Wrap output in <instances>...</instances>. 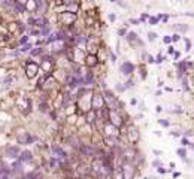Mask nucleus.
I'll return each instance as SVG.
<instances>
[{"label":"nucleus","mask_w":194,"mask_h":179,"mask_svg":"<svg viewBox=\"0 0 194 179\" xmlns=\"http://www.w3.org/2000/svg\"><path fill=\"white\" fill-rule=\"evenodd\" d=\"M166 172H167L166 169H163V167H158V173H161V175H163V173H166Z\"/></svg>","instance_id":"ea45409f"},{"label":"nucleus","mask_w":194,"mask_h":179,"mask_svg":"<svg viewBox=\"0 0 194 179\" xmlns=\"http://www.w3.org/2000/svg\"><path fill=\"white\" fill-rule=\"evenodd\" d=\"M85 63H87V66L93 67V66H94V64L97 63V57H96V55H88V57H87V61H85Z\"/></svg>","instance_id":"f8f14e48"},{"label":"nucleus","mask_w":194,"mask_h":179,"mask_svg":"<svg viewBox=\"0 0 194 179\" xmlns=\"http://www.w3.org/2000/svg\"><path fill=\"white\" fill-rule=\"evenodd\" d=\"M163 42H164V43H170V42H172V36H164V37H163Z\"/></svg>","instance_id":"c85d7f7f"},{"label":"nucleus","mask_w":194,"mask_h":179,"mask_svg":"<svg viewBox=\"0 0 194 179\" xmlns=\"http://www.w3.org/2000/svg\"><path fill=\"white\" fill-rule=\"evenodd\" d=\"M148 63H155V58H154L152 55H149V57H148Z\"/></svg>","instance_id":"58836bf2"},{"label":"nucleus","mask_w":194,"mask_h":179,"mask_svg":"<svg viewBox=\"0 0 194 179\" xmlns=\"http://www.w3.org/2000/svg\"><path fill=\"white\" fill-rule=\"evenodd\" d=\"M178 40H181V34H179V33H175V34L172 36V42H178Z\"/></svg>","instance_id":"393cba45"},{"label":"nucleus","mask_w":194,"mask_h":179,"mask_svg":"<svg viewBox=\"0 0 194 179\" xmlns=\"http://www.w3.org/2000/svg\"><path fill=\"white\" fill-rule=\"evenodd\" d=\"M148 39H149V42H154V40L157 39V33H154V32H149V33H148Z\"/></svg>","instance_id":"412c9836"},{"label":"nucleus","mask_w":194,"mask_h":179,"mask_svg":"<svg viewBox=\"0 0 194 179\" xmlns=\"http://www.w3.org/2000/svg\"><path fill=\"white\" fill-rule=\"evenodd\" d=\"M117 90H118V91H124L126 87H124V85H121V84H118V85H117Z\"/></svg>","instance_id":"c9c22d12"},{"label":"nucleus","mask_w":194,"mask_h":179,"mask_svg":"<svg viewBox=\"0 0 194 179\" xmlns=\"http://www.w3.org/2000/svg\"><path fill=\"white\" fill-rule=\"evenodd\" d=\"M127 39H129V42H133V40H137V34H136L134 32H130V33L127 34Z\"/></svg>","instance_id":"aec40b11"},{"label":"nucleus","mask_w":194,"mask_h":179,"mask_svg":"<svg viewBox=\"0 0 194 179\" xmlns=\"http://www.w3.org/2000/svg\"><path fill=\"white\" fill-rule=\"evenodd\" d=\"M158 124H160V125H163V127H169V125H170V123H169V121H166V120H158Z\"/></svg>","instance_id":"5701e85b"},{"label":"nucleus","mask_w":194,"mask_h":179,"mask_svg":"<svg viewBox=\"0 0 194 179\" xmlns=\"http://www.w3.org/2000/svg\"><path fill=\"white\" fill-rule=\"evenodd\" d=\"M182 87H184V90H185V91H190V87H188L187 78H184V79H182Z\"/></svg>","instance_id":"4be33fe9"},{"label":"nucleus","mask_w":194,"mask_h":179,"mask_svg":"<svg viewBox=\"0 0 194 179\" xmlns=\"http://www.w3.org/2000/svg\"><path fill=\"white\" fill-rule=\"evenodd\" d=\"M170 134H172V136H179V133H178V131H172Z\"/></svg>","instance_id":"a18cd8bd"},{"label":"nucleus","mask_w":194,"mask_h":179,"mask_svg":"<svg viewBox=\"0 0 194 179\" xmlns=\"http://www.w3.org/2000/svg\"><path fill=\"white\" fill-rule=\"evenodd\" d=\"M109 2H117V0H109Z\"/></svg>","instance_id":"49530a36"},{"label":"nucleus","mask_w":194,"mask_h":179,"mask_svg":"<svg viewBox=\"0 0 194 179\" xmlns=\"http://www.w3.org/2000/svg\"><path fill=\"white\" fill-rule=\"evenodd\" d=\"M58 39H63V33H54L51 37H48V39H46V42H48V43H51V42L58 40Z\"/></svg>","instance_id":"4468645a"},{"label":"nucleus","mask_w":194,"mask_h":179,"mask_svg":"<svg viewBox=\"0 0 194 179\" xmlns=\"http://www.w3.org/2000/svg\"><path fill=\"white\" fill-rule=\"evenodd\" d=\"M20 160H21L23 163H30V161L33 160V155H32V152H30V151H24V152L21 154Z\"/></svg>","instance_id":"1a4fd4ad"},{"label":"nucleus","mask_w":194,"mask_h":179,"mask_svg":"<svg viewBox=\"0 0 194 179\" xmlns=\"http://www.w3.org/2000/svg\"><path fill=\"white\" fill-rule=\"evenodd\" d=\"M176 154H178L181 158H184V160L187 158V149H185V148H179V149L176 151Z\"/></svg>","instance_id":"f3484780"},{"label":"nucleus","mask_w":194,"mask_h":179,"mask_svg":"<svg viewBox=\"0 0 194 179\" xmlns=\"http://www.w3.org/2000/svg\"><path fill=\"white\" fill-rule=\"evenodd\" d=\"M17 154H18V148H17V146H14V148H11V149L8 151V157H11V158H17V157H18Z\"/></svg>","instance_id":"dca6fc26"},{"label":"nucleus","mask_w":194,"mask_h":179,"mask_svg":"<svg viewBox=\"0 0 194 179\" xmlns=\"http://www.w3.org/2000/svg\"><path fill=\"white\" fill-rule=\"evenodd\" d=\"M23 179H39V175H36L35 172H32V173L24 175V176H23Z\"/></svg>","instance_id":"a211bd4d"},{"label":"nucleus","mask_w":194,"mask_h":179,"mask_svg":"<svg viewBox=\"0 0 194 179\" xmlns=\"http://www.w3.org/2000/svg\"><path fill=\"white\" fill-rule=\"evenodd\" d=\"M52 149H54V154H55V157H57V158H61V160H63V158H66V152H64L61 148L54 146Z\"/></svg>","instance_id":"9d476101"},{"label":"nucleus","mask_w":194,"mask_h":179,"mask_svg":"<svg viewBox=\"0 0 194 179\" xmlns=\"http://www.w3.org/2000/svg\"><path fill=\"white\" fill-rule=\"evenodd\" d=\"M167 52H169V54H175V48H173V46H169Z\"/></svg>","instance_id":"4c0bfd02"},{"label":"nucleus","mask_w":194,"mask_h":179,"mask_svg":"<svg viewBox=\"0 0 194 179\" xmlns=\"http://www.w3.org/2000/svg\"><path fill=\"white\" fill-rule=\"evenodd\" d=\"M118 34H120V36H124V34H126V29H120V30H118Z\"/></svg>","instance_id":"e433bc0d"},{"label":"nucleus","mask_w":194,"mask_h":179,"mask_svg":"<svg viewBox=\"0 0 194 179\" xmlns=\"http://www.w3.org/2000/svg\"><path fill=\"white\" fill-rule=\"evenodd\" d=\"M105 103L108 105V108L111 111H120L123 108V103L117 99V96H114L111 91H105Z\"/></svg>","instance_id":"f257e3e1"},{"label":"nucleus","mask_w":194,"mask_h":179,"mask_svg":"<svg viewBox=\"0 0 194 179\" xmlns=\"http://www.w3.org/2000/svg\"><path fill=\"white\" fill-rule=\"evenodd\" d=\"M158 21H160V18H158V17H149V20H148L149 26H157V24H158Z\"/></svg>","instance_id":"6ab92c4d"},{"label":"nucleus","mask_w":194,"mask_h":179,"mask_svg":"<svg viewBox=\"0 0 194 179\" xmlns=\"http://www.w3.org/2000/svg\"><path fill=\"white\" fill-rule=\"evenodd\" d=\"M79 151L87 157H93L96 154V148L93 145H82V146H79Z\"/></svg>","instance_id":"423d86ee"},{"label":"nucleus","mask_w":194,"mask_h":179,"mask_svg":"<svg viewBox=\"0 0 194 179\" xmlns=\"http://www.w3.org/2000/svg\"><path fill=\"white\" fill-rule=\"evenodd\" d=\"M155 111H157V112H161V111H163V108H161V106H157V108H155Z\"/></svg>","instance_id":"79ce46f5"},{"label":"nucleus","mask_w":194,"mask_h":179,"mask_svg":"<svg viewBox=\"0 0 194 179\" xmlns=\"http://www.w3.org/2000/svg\"><path fill=\"white\" fill-rule=\"evenodd\" d=\"M30 48H32V45H30V43H26V45H23V48H21V52H27Z\"/></svg>","instance_id":"a878e982"},{"label":"nucleus","mask_w":194,"mask_h":179,"mask_svg":"<svg viewBox=\"0 0 194 179\" xmlns=\"http://www.w3.org/2000/svg\"><path fill=\"white\" fill-rule=\"evenodd\" d=\"M115 20H117V17H115L114 14H109V21H111V23H115Z\"/></svg>","instance_id":"72a5a7b5"},{"label":"nucleus","mask_w":194,"mask_h":179,"mask_svg":"<svg viewBox=\"0 0 194 179\" xmlns=\"http://www.w3.org/2000/svg\"><path fill=\"white\" fill-rule=\"evenodd\" d=\"M40 52H42V49H40V48H37V49H33V51H32V55H39Z\"/></svg>","instance_id":"473e14b6"},{"label":"nucleus","mask_w":194,"mask_h":179,"mask_svg":"<svg viewBox=\"0 0 194 179\" xmlns=\"http://www.w3.org/2000/svg\"><path fill=\"white\" fill-rule=\"evenodd\" d=\"M181 57V52H175V58H179Z\"/></svg>","instance_id":"c03bdc74"},{"label":"nucleus","mask_w":194,"mask_h":179,"mask_svg":"<svg viewBox=\"0 0 194 179\" xmlns=\"http://www.w3.org/2000/svg\"><path fill=\"white\" fill-rule=\"evenodd\" d=\"M124 87H126V90H127V88H130V87H133V81H127Z\"/></svg>","instance_id":"f704fd0d"},{"label":"nucleus","mask_w":194,"mask_h":179,"mask_svg":"<svg viewBox=\"0 0 194 179\" xmlns=\"http://www.w3.org/2000/svg\"><path fill=\"white\" fill-rule=\"evenodd\" d=\"M0 179H9V172L5 166L0 167Z\"/></svg>","instance_id":"ddd939ff"},{"label":"nucleus","mask_w":194,"mask_h":179,"mask_svg":"<svg viewBox=\"0 0 194 179\" xmlns=\"http://www.w3.org/2000/svg\"><path fill=\"white\" fill-rule=\"evenodd\" d=\"M154 154H155V155H161V151H158V149H154Z\"/></svg>","instance_id":"a19ab883"},{"label":"nucleus","mask_w":194,"mask_h":179,"mask_svg":"<svg viewBox=\"0 0 194 179\" xmlns=\"http://www.w3.org/2000/svg\"><path fill=\"white\" fill-rule=\"evenodd\" d=\"M121 170H123V178H124V179H132V178H133V173H134L133 166L124 164V166L121 167Z\"/></svg>","instance_id":"39448f33"},{"label":"nucleus","mask_w":194,"mask_h":179,"mask_svg":"<svg viewBox=\"0 0 194 179\" xmlns=\"http://www.w3.org/2000/svg\"><path fill=\"white\" fill-rule=\"evenodd\" d=\"M130 23H132L133 26H139V24H140V20H134V18H132Z\"/></svg>","instance_id":"7c9ffc66"},{"label":"nucleus","mask_w":194,"mask_h":179,"mask_svg":"<svg viewBox=\"0 0 194 179\" xmlns=\"http://www.w3.org/2000/svg\"><path fill=\"white\" fill-rule=\"evenodd\" d=\"M185 45H187V46H185V51H190V49H191V40H190V39H185Z\"/></svg>","instance_id":"cd10ccee"},{"label":"nucleus","mask_w":194,"mask_h":179,"mask_svg":"<svg viewBox=\"0 0 194 179\" xmlns=\"http://www.w3.org/2000/svg\"><path fill=\"white\" fill-rule=\"evenodd\" d=\"M93 105H94V109H97V111L103 109V108H105V97H103L102 94H94V97H93Z\"/></svg>","instance_id":"f03ea898"},{"label":"nucleus","mask_w":194,"mask_h":179,"mask_svg":"<svg viewBox=\"0 0 194 179\" xmlns=\"http://www.w3.org/2000/svg\"><path fill=\"white\" fill-rule=\"evenodd\" d=\"M185 15H187V17H194V14H193V12H185Z\"/></svg>","instance_id":"37998d69"},{"label":"nucleus","mask_w":194,"mask_h":179,"mask_svg":"<svg viewBox=\"0 0 194 179\" xmlns=\"http://www.w3.org/2000/svg\"><path fill=\"white\" fill-rule=\"evenodd\" d=\"M129 137H130V142H132V143H134V142L139 140V131H137L136 127H130V128H129Z\"/></svg>","instance_id":"6e6552de"},{"label":"nucleus","mask_w":194,"mask_h":179,"mask_svg":"<svg viewBox=\"0 0 194 179\" xmlns=\"http://www.w3.org/2000/svg\"><path fill=\"white\" fill-rule=\"evenodd\" d=\"M163 61H164V57H163L161 54H158V55H157V58H155V63H157V64H160V63H163Z\"/></svg>","instance_id":"bb28decb"},{"label":"nucleus","mask_w":194,"mask_h":179,"mask_svg":"<svg viewBox=\"0 0 194 179\" xmlns=\"http://www.w3.org/2000/svg\"><path fill=\"white\" fill-rule=\"evenodd\" d=\"M26 70H27V76L33 78L37 73V64L33 63L32 60H29V61H26Z\"/></svg>","instance_id":"7ed1b4c3"},{"label":"nucleus","mask_w":194,"mask_h":179,"mask_svg":"<svg viewBox=\"0 0 194 179\" xmlns=\"http://www.w3.org/2000/svg\"><path fill=\"white\" fill-rule=\"evenodd\" d=\"M191 64L190 63H187V61H181V63H178V70H179V75H182L185 70H187V67H190Z\"/></svg>","instance_id":"9b49d317"},{"label":"nucleus","mask_w":194,"mask_h":179,"mask_svg":"<svg viewBox=\"0 0 194 179\" xmlns=\"http://www.w3.org/2000/svg\"><path fill=\"white\" fill-rule=\"evenodd\" d=\"M134 70V64H132L130 61H126L121 64V73L123 75H132Z\"/></svg>","instance_id":"0eeeda50"},{"label":"nucleus","mask_w":194,"mask_h":179,"mask_svg":"<svg viewBox=\"0 0 194 179\" xmlns=\"http://www.w3.org/2000/svg\"><path fill=\"white\" fill-rule=\"evenodd\" d=\"M152 166L158 169V167H161V161H160V160H155V161H152Z\"/></svg>","instance_id":"c756f323"},{"label":"nucleus","mask_w":194,"mask_h":179,"mask_svg":"<svg viewBox=\"0 0 194 179\" xmlns=\"http://www.w3.org/2000/svg\"><path fill=\"white\" fill-rule=\"evenodd\" d=\"M173 29H175L176 32H182V33H185V32L188 30V26H185V24H175Z\"/></svg>","instance_id":"2eb2a0df"},{"label":"nucleus","mask_w":194,"mask_h":179,"mask_svg":"<svg viewBox=\"0 0 194 179\" xmlns=\"http://www.w3.org/2000/svg\"><path fill=\"white\" fill-rule=\"evenodd\" d=\"M27 40H29V36H23V37L20 39V43H21V45H24Z\"/></svg>","instance_id":"2f4dec72"},{"label":"nucleus","mask_w":194,"mask_h":179,"mask_svg":"<svg viewBox=\"0 0 194 179\" xmlns=\"http://www.w3.org/2000/svg\"><path fill=\"white\" fill-rule=\"evenodd\" d=\"M109 118H111V124H114L115 127H118V125L123 124V120H121L118 111H111L109 109Z\"/></svg>","instance_id":"20e7f679"},{"label":"nucleus","mask_w":194,"mask_h":179,"mask_svg":"<svg viewBox=\"0 0 194 179\" xmlns=\"http://www.w3.org/2000/svg\"><path fill=\"white\" fill-rule=\"evenodd\" d=\"M181 145H182V146H190V140H188L187 137H182V139H181Z\"/></svg>","instance_id":"b1692460"}]
</instances>
